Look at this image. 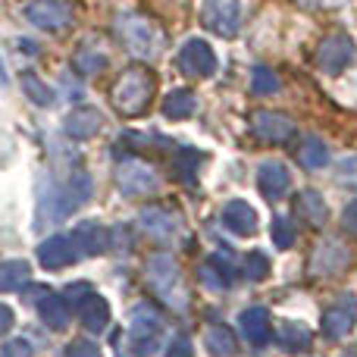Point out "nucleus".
Listing matches in <instances>:
<instances>
[{
  "instance_id": "nucleus-1",
  "label": "nucleus",
  "mask_w": 357,
  "mask_h": 357,
  "mask_svg": "<svg viewBox=\"0 0 357 357\" xmlns=\"http://www.w3.org/2000/svg\"><path fill=\"white\" fill-rule=\"evenodd\" d=\"M113 31H116V38L123 41V47L129 50L132 56H138V60H154V56H160L163 44H167L163 29L154 19L142 16V13H123V16H116Z\"/></svg>"
},
{
  "instance_id": "nucleus-2",
  "label": "nucleus",
  "mask_w": 357,
  "mask_h": 357,
  "mask_svg": "<svg viewBox=\"0 0 357 357\" xmlns=\"http://www.w3.org/2000/svg\"><path fill=\"white\" fill-rule=\"evenodd\" d=\"M144 279H148L151 289L163 298V304H167L169 310H178V314L188 310L191 298H188V289H185V276L169 254H154V257H148V264H144Z\"/></svg>"
},
{
  "instance_id": "nucleus-3",
  "label": "nucleus",
  "mask_w": 357,
  "mask_h": 357,
  "mask_svg": "<svg viewBox=\"0 0 357 357\" xmlns=\"http://www.w3.org/2000/svg\"><path fill=\"white\" fill-rule=\"evenodd\" d=\"M151 98H154V75L144 66H129L126 73H119L116 85L110 91V100L119 116H142L148 110Z\"/></svg>"
},
{
  "instance_id": "nucleus-4",
  "label": "nucleus",
  "mask_w": 357,
  "mask_h": 357,
  "mask_svg": "<svg viewBox=\"0 0 357 357\" xmlns=\"http://www.w3.org/2000/svg\"><path fill=\"white\" fill-rule=\"evenodd\" d=\"M129 357H154L163 345V317L154 304L142 301L132 310V326H129Z\"/></svg>"
},
{
  "instance_id": "nucleus-5",
  "label": "nucleus",
  "mask_w": 357,
  "mask_h": 357,
  "mask_svg": "<svg viewBox=\"0 0 357 357\" xmlns=\"http://www.w3.org/2000/svg\"><path fill=\"white\" fill-rule=\"evenodd\" d=\"M201 22L207 25L213 35L235 38L241 22H245L241 0H201Z\"/></svg>"
},
{
  "instance_id": "nucleus-6",
  "label": "nucleus",
  "mask_w": 357,
  "mask_h": 357,
  "mask_svg": "<svg viewBox=\"0 0 357 357\" xmlns=\"http://www.w3.org/2000/svg\"><path fill=\"white\" fill-rule=\"evenodd\" d=\"M351 60H354V41L345 31L323 38L320 47H317V69L326 75H342L351 66Z\"/></svg>"
},
{
  "instance_id": "nucleus-7",
  "label": "nucleus",
  "mask_w": 357,
  "mask_h": 357,
  "mask_svg": "<svg viewBox=\"0 0 357 357\" xmlns=\"http://www.w3.org/2000/svg\"><path fill=\"white\" fill-rule=\"evenodd\" d=\"M116 185L126 197H142V195H154L160 188V176L142 160H123L116 167Z\"/></svg>"
},
{
  "instance_id": "nucleus-8",
  "label": "nucleus",
  "mask_w": 357,
  "mask_h": 357,
  "mask_svg": "<svg viewBox=\"0 0 357 357\" xmlns=\"http://www.w3.org/2000/svg\"><path fill=\"white\" fill-rule=\"evenodd\" d=\"M178 66L188 75H195V79H210L220 69V60H216L213 47L204 38H188L182 44V50H178Z\"/></svg>"
},
{
  "instance_id": "nucleus-9",
  "label": "nucleus",
  "mask_w": 357,
  "mask_h": 357,
  "mask_svg": "<svg viewBox=\"0 0 357 357\" xmlns=\"http://www.w3.org/2000/svg\"><path fill=\"white\" fill-rule=\"evenodd\" d=\"M348 264H351V251H348V245L339 238H323L320 245L314 248V254H310V273H314V276H335V273H342Z\"/></svg>"
},
{
  "instance_id": "nucleus-10",
  "label": "nucleus",
  "mask_w": 357,
  "mask_h": 357,
  "mask_svg": "<svg viewBox=\"0 0 357 357\" xmlns=\"http://www.w3.org/2000/svg\"><path fill=\"white\" fill-rule=\"evenodd\" d=\"M79 245H75L73 232H63V235H50L38 245V264L44 270H60V266H73L79 260Z\"/></svg>"
},
{
  "instance_id": "nucleus-11",
  "label": "nucleus",
  "mask_w": 357,
  "mask_h": 357,
  "mask_svg": "<svg viewBox=\"0 0 357 357\" xmlns=\"http://www.w3.org/2000/svg\"><path fill=\"white\" fill-rule=\"evenodd\" d=\"M357 323V298L354 295H339L323 314V335L326 339H345Z\"/></svg>"
},
{
  "instance_id": "nucleus-12",
  "label": "nucleus",
  "mask_w": 357,
  "mask_h": 357,
  "mask_svg": "<svg viewBox=\"0 0 357 357\" xmlns=\"http://www.w3.org/2000/svg\"><path fill=\"white\" fill-rule=\"evenodd\" d=\"M25 19L31 25H38L41 31H60L73 22L69 6L63 0H29L25 3Z\"/></svg>"
},
{
  "instance_id": "nucleus-13",
  "label": "nucleus",
  "mask_w": 357,
  "mask_h": 357,
  "mask_svg": "<svg viewBox=\"0 0 357 357\" xmlns=\"http://www.w3.org/2000/svg\"><path fill=\"white\" fill-rule=\"evenodd\" d=\"M138 226H142V232H148L151 238H157V241H176L178 235H182V220H178V213H173V210H167V207L142 210Z\"/></svg>"
},
{
  "instance_id": "nucleus-14",
  "label": "nucleus",
  "mask_w": 357,
  "mask_h": 357,
  "mask_svg": "<svg viewBox=\"0 0 357 357\" xmlns=\"http://www.w3.org/2000/svg\"><path fill=\"white\" fill-rule=\"evenodd\" d=\"M257 188L266 201H279V197L289 195L291 188V173L285 163L279 160H264L257 169Z\"/></svg>"
},
{
  "instance_id": "nucleus-15",
  "label": "nucleus",
  "mask_w": 357,
  "mask_h": 357,
  "mask_svg": "<svg viewBox=\"0 0 357 357\" xmlns=\"http://www.w3.org/2000/svg\"><path fill=\"white\" fill-rule=\"evenodd\" d=\"M251 129H254V135L270 142V144H282L295 135V123H291L289 116H282V113H270V110L254 113Z\"/></svg>"
},
{
  "instance_id": "nucleus-16",
  "label": "nucleus",
  "mask_w": 357,
  "mask_h": 357,
  "mask_svg": "<svg viewBox=\"0 0 357 357\" xmlns=\"http://www.w3.org/2000/svg\"><path fill=\"white\" fill-rule=\"evenodd\" d=\"M232 276H235V264L229 257H222V254H210V257L197 266V279H201V285L210 291H226Z\"/></svg>"
},
{
  "instance_id": "nucleus-17",
  "label": "nucleus",
  "mask_w": 357,
  "mask_h": 357,
  "mask_svg": "<svg viewBox=\"0 0 357 357\" xmlns=\"http://www.w3.org/2000/svg\"><path fill=\"white\" fill-rule=\"evenodd\" d=\"M104 129V116H100L94 107H75L66 119H63V132H66L73 142H85V138H94Z\"/></svg>"
},
{
  "instance_id": "nucleus-18",
  "label": "nucleus",
  "mask_w": 357,
  "mask_h": 357,
  "mask_svg": "<svg viewBox=\"0 0 357 357\" xmlns=\"http://www.w3.org/2000/svg\"><path fill=\"white\" fill-rule=\"evenodd\" d=\"M220 216L222 226L232 235H238V238H248V235L257 232V213H254V207L248 201H229Z\"/></svg>"
},
{
  "instance_id": "nucleus-19",
  "label": "nucleus",
  "mask_w": 357,
  "mask_h": 357,
  "mask_svg": "<svg viewBox=\"0 0 357 357\" xmlns=\"http://www.w3.org/2000/svg\"><path fill=\"white\" fill-rule=\"evenodd\" d=\"M238 329L251 345H266V342H270V310L266 307H248L238 320Z\"/></svg>"
},
{
  "instance_id": "nucleus-20",
  "label": "nucleus",
  "mask_w": 357,
  "mask_h": 357,
  "mask_svg": "<svg viewBox=\"0 0 357 357\" xmlns=\"http://www.w3.org/2000/svg\"><path fill=\"white\" fill-rule=\"evenodd\" d=\"M38 317L44 326L50 329H66L69 326V301L63 295H44L38 301Z\"/></svg>"
},
{
  "instance_id": "nucleus-21",
  "label": "nucleus",
  "mask_w": 357,
  "mask_h": 357,
  "mask_svg": "<svg viewBox=\"0 0 357 357\" xmlns=\"http://www.w3.org/2000/svg\"><path fill=\"white\" fill-rule=\"evenodd\" d=\"M82 323H85L88 333H100V329H107V323H110V307H107V301L100 295H94V291L82 301Z\"/></svg>"
},
{
  "instance_id": "nucleus-22",
  "label": "nucleus",
  "mask_w": 357,
  "mask_h": 357,
  "mask_svg": "<svg viewBox=\"0 0 357 357\" xmlns=\"http://www.w3.org/2000/svg\"><path fill=\"white\" fill-rule=\"evenodd\" d=\"M197 107V98L191 88H176V91H169L167 98H163V116L167 119H185L191 116Z\"/></svg>"
},
{
  "instance_id": "nucleus-23",
  "label": "nucleus",
  "mask_w": 357,
  "mask_h": 357,
  "mask_svg": "<svg viewBox=\"0 0 357 357\" xmlns=\"http://www.w3.org/2000/svg\"><path fill=\"white\" fill-rule=\"evenodd\" d=\"M207 351L213 357H235V351H238V339H235V333L229 326L216 323V326L207 329Z\"/></svg>"
},
{
  "instance_id": "nucleus-24",
  "label": "nucleus",
  "mask_w": 357,
  "mask_h": 357,
  "mask_svg": "<svg viewBox=\"0 0 357 357\" xmlns=\"http://www.w3.org/2000/svg\"><path fill=\"white\" fill-rule=\"evenodd\" d=\"M73 238H75V245H79L82 254H100L107 248V238H110V235H107L98 222H82V226L73 232Z\"/></svg>"
},
{
  "instance_id": "nucleus-25",
  "label": "nucleus",
  "mask_w": 357,
  "mask_h": 357,
  "mask_svg": "<svg viewBox=\"0 0 357 357\" xmlns=\"http://www.w3.org/2000/svg\"><path fill=\"white\" fill-rule=\"evenodd\" d=\"M298 213L307 216L310 226H323V222L329 220L326 201H323V195H320V191H314V188H307V191H301V195H298Z\"/></svg>"
},
{
  "instance_id": "nucleus-26",
  "label": "nucleus",
  "mask_w": 357,
  "mask_h": 357,
  "mask_svg": "<svg viewBox=\"0 0 357 357\" xmlns=\"http://www.w3.org/2000/svg\"><path fill=\"white\" fill-rule=\"evenodd\" d=\"M298 163L304 169H323L329 163V148L320 142V138H304L301 148H298Z\"/></svg>"
},
{
  "instance_id": "nucleus-27",
  "label": "nucleus",
  "mask_w": 357,
  "mask_h": 357,
  "mask_svg": "<svg viewBox=\"0 0 357 357\" xmlns=\"http://www.w3.org/2000/svg\"><path fill=\"white\" fill-rule=\"evenodd\" d=\"M31 270L25 260H3L0 264V291H19L29 282Z\"/></svg>"
},
{
  "instance_id": "nucleus-28",
  "label": "nucleus",
  "mask_w": 357,
  "mask_h": 357,
  "mask_svg": "<svg viewBox=\"0 0 357 357\" xmlns=\"http://www.w3.org/2000/svg\"><path fill=\"white\" fill-rule=\"evenodd\" d=\"M19 85H22V91H25V98L31 100V104H38V107H50L54 104V88H47V82L44 79H38L35 73H22L19 75Z\"/></svg>"
},
{
  "instance_id": "nucleus-29",
  "label": "nucleus",
  "mask_w": 357,
  "mask_h": 357,
  "mask_svg": "<svg viewBox=\"0 0 357 357\" xmlns=\"http://www.w3.org/2000/svg\"><path fill=\"white\" fill-rule=\"evenodd\" d=\"M310 329L301 326V323H282V329H279V345L285 348L289 354H298L304 351V348H310Z\"/></svg>"
},
{
  "instance_id": "nucleus-30",
  "label": "nucleus",
  "mask_w": 357,
  "mask_h": 357,
  "mask_svg": "<svg viewBox=\"0 0 357 357\" xmlns=\"http://www.w3.org/2000/svg\"><path fill=\"white\" fill-rule=\"evenodd\" d=\"M279 75L273 73L270 66H264V63H257V66L251 69V91L254 94H266V98H270V94H279Z\"/></svg>"
},
{
  "instance_id": "nucleus-31",
  "label": "nucleus",
  "mask_w": 357,
  "mask_h": 357,
  "mask_svg": "<svg viewBox=\"0 0 357 357\" xmlns=\"http://www.w3.org/2000/svg\"><path fill=\"white\" fill-rule=\"evenodd\" d=\"M241 276L251 279V282H260V279L270 276V257L264 251H248L245 260H241Z\"/></svg>"
},
{
  "instance_id": "nucleus-32",
  "label": "nucleus",
  "mask_w": 357,
  "mask_h": 357,
  "mask_svg": "<svg viewBox=\"0 0 357 357\" xmlns=\"http://www.w3.org/2000/svg\"><path fill=\"white\" fill-rule=\"evenodd\" d=\"M270 235H273V241H276V248H291V245H295V238H298V232H295V222H291L285 213L273 216Z\"/></svg>"
},
{
  "instance_id": "nucleus-33",
  "label": "nucleus",
  "mask_w": 357,
  "mask_h": 357,
  "mask_svg": "<svg viewBox=\"0 0 357 357\" xmlns=\"http://www.w3.org/2000/svg\"><path fill=\"white\" fill-rule=\"evenodd\" d=\"M75 66H79V73H85V75H98V73H104L107 69V54L104 50H79L75 54Z\"/></svg>"
},
{
  "instance_id": "nucleus-34",
  "label": "nucleus",
  "mask_w": 357,
  "mask_h": 357,
  "mask_svg": "<svg viewBox=\"0 0 357 357\" xmlns=\"http://www.w3.org/2000/svg\"><path fill=\"white\" fill-rule=\"evenodd\" d=\"M66 195H69V201H73V207L85 204L88 197H91V176H88V173H75L73 178H69V185H66Z\"/></svg>"
},
{
  "instance_id": "nucleus-35",
  "label": "nucleus",
  "mask_w": 357,
  "mask_h": 357,
  "mask_svg": "<svg viewBox=\"0 0 357 357\" xmlns=\"http://www.w3.org/2000/svg\"><path fill=\"white\" fill-rule=\"evenodd\" d=\"M197 160H201V154L197 151H188V148H182L178 151V157H176V169H178V176L188 182V178H195L197 173Z\"/></svg>"
},
{
  "instance_id": "nucleus-36",
  "label": "nucleus",
  "mask_w": 357,
  "mask_h": 357,
  "mask_svg": "<svg viewBox=\"0 0 357 357\" xmlns=\"http://www.w3.org/2000/svg\"><path fill=\"white\" fill-rule=\"evenodd\" d=\"M63 357H104V354H100V348L94 345L91 339H75V342H69L66 345Z\"/></svg>"
},
{
  "instance_id": "nucleus-37",
  "label": "nucleus",
  "mask_w": 357,
  "mask_h": 357,
  "mask_svg": "<svg viewBox=\"0 0 357 357\" xmlns=\"http://www.w3.org/2000/svg\"><path fill=\"white\" fill-rule=\"evenodd\" d=\"M335 178H339L342 185H351V188H357V154L345 157V160L339 163V169H335Z\"/></svg>"
},
{
  "instance_id": "nucleus-38",
  "label": "nucleus",
  "mask_w": 357,
  "mask_h": 357,
  "mask_svg": "<svg viewBox=\"0 0 357 357\" xmlns=\"http://www.w3.org/2000/svg\"><path fill=\"white\" fill-rule=\"evenodd\" d=\"M0 357H31V345L25 339H10L0 348Z\"/></svg>"
},
{
  "instance_id": "nucleus-39",
  "label": "nucleus",
  "mask_w": 357,
  "mask_h": 357,
  "mask_svg": "<svg viewBox=\"0 0 357 357\" xmlns=\"http://www.w3.org/2000/svg\"><path fill=\"white\" fill-rule=\"evenodd\" d=\"M342 226H345V232L357 235V201H351L345 210H342Z\"/></svg>"
},
{
  "instance_id": "nucleus-40",
  "label": "nucleus",
  "mask_w": 357,
  "mask_h": 357,
  "mask_svg": "<svg viewBox=\"0 0 357 357\" xmlns=\"http://www.w3.org/2000/svg\"><path fill=\"white\" fill-rule=\"evenodd\" d=\"M167 357H191V345H188V339H176V342H173V348L167 351Z\"/></svg>"
},
{
  "instance_id": "nucleus-41",
  "label": "nucleus",
  "mask_w": 357,
  "mask_h": 357,
  "mask_svg": "<svg viewBox=\"0 0 357 357\" xmlns=\"http://www.w3.org/2000/svg\"><path fill=\"white\" fill-rule=\"evenodd\" d=\"M13 326V310L6 307V304H0V335H6Z\"/></svg>"
},
{
  "instance_id": "nucleus-42",
  "label": "nucleus",
  "mask_w": 357,
  "mask_h": 357,
  "mask_svg": "<svg viewBox=\"0 0 357 357\" xmlns=\"http://www.w3.org/2000/svg\"><path fill=\"white\" fill-rule=\"evenodd\" d=\"M304 6H342L348 3V0H301Z\"/></svg>"
},
{
  "instance_id": "nucleus-43",
  "label": "nucleus",
  "mask_w": 357,
  "mask_h": 357,
  "mask_svg": "<svg viewBox=\"0 0 357 357\" xmlns=\"http://www.w3.org/2000/svg\"><path fill=\"white\" fill-rule=\"evenodd\" d=\"M0 88H6V69H3V63H0Z\"/></svg>"
},
{
  "instance_id": "nucleus-44",
  "label": "nucleus",
  "mask_w": 357,
  "mask_h": 357,
  "mask_svg": "<svg viewBox=\"0 0 357 357\" xmlns=\"http://www.w3.org/2000/svg\"><path fill=\"white\" fill-rule=\"evenodd\" d=\"M342 357H357V348H348V351H342Z\"/></svg>"
}]
</instances>
